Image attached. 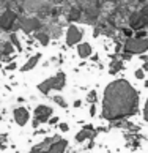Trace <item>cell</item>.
Instances as JSON below:
<instances>
[{"label": "cell", "instance_id": "4fadbf2b", "mask_svg": "<svg viewBox=\"0 0 148 153\" xmlns=\"http://www.w3.org/2000/svg\"><path fill=\"white\" fill-rule=\"evenodd\" d=\"M52 100H54L55 103H57V104L60 106V107H68V103H66V101H65V98H61L60 95H55V96H54Z\"/></svg>", "mask_w": 148, "mask_h": 153}, {"label": "cell", "instance_id": "7c38bea8", "mask_svg": "<svg viewBox=\"0 0 148 153\" xmlns=\"http://www.w3.org/2000/svg\"><path fill=\"white\" fill-rule=\"evenodd\" d=\"M39 57H41V54H36V55H33V57H32L30 60H28L27 63H25L24 66L21 68V70H22V71H30L32 68H33V66H35V65L38 63V60H39Z\"/></svg>", "mask_w": 148, "mask_h": 153}, {"label": "cell", "instance_id": "d6986e66", "mask_svg": "<svg viewBox=\"0 0 148 153\" xmlns=\"http://www.w3.org/2000/svg\"><path fill=\"white\" fill-rule=\"evenodd\" d=\"M3 52H5V54H10V52H13V46H11V43H7V44H5V49H3Z\"/></svg>", "mask_w": 148, "mask_h": 153}, {"label": "cell", "instance_id": "277c9868", "mask_svg": "<svg viewBox=\"0 0 148 153\" xmlns=\"http://www.w3.org/2000/svg\"><path fill=\"white\" fill-rule=\"evenodd\" d=\"M52 117V107L46 104H39L35 107V118H33V128L39 126L41 123H46Z\"/></svg>", "mask_w": 148, "mask_h": 153}, {"label": "cell", "instance_id": "52a82bcc", "mask_svg": "<svg viewBox=\"0 0 148 153\" xmlns=\"http://www.w3.org/2000/svg\"><path fill=\"white\" fill-rule=\"evenodd\" d=\"M13 117H14V122L18 123L19 126H24L28 122V118H30V114H28V111L25 107H16L13 111Z\"/></svg>", "mask_w": 148, "mask_h": 153}, {"label": "cell", "instance_id": "5bb4252c", "mask_svg": "<svg viewBox=\"0 0 148 153\" xmlns=\"http://www.w3.org/2000/svg\"><path fill=\"white\" fill-rule=\"evenodd\" d=\"M96 100H98V95H96L95 90H92V92L87 95V101H88V103H92V104H95V103H96Z\"/></svg>", "mask_w": 148, "mask_h": 153}, {"label": "cell", "instance_id": "6da1fadb", "mask_svg": "<svg viewBox=\"0 0 148 153\" xmlns=\"http://www.w3.org/2000/svg\"><path fill=\"white\" fill-rule=\"evenodd\" d=\"M139 111V93L128 81L117 79L106 87L102 98V112L104 120L120 122L132 117Z\"/></svg>", "mask_w": 148, "mask_h": 153}, {"label": "cell", "instance_id": "cb8c5ba5", "mask_svg": "<svg viewBox=\"0 0 148 153\" xmlns=\"http://www.w3.org/2000/svg\"><path fill=\"white\" fill-rule=\"evenodd\" d=\"M57 122H58V117H50V120H49V125H55Z\"/></svg>", "mask_w": 148, "mask_h": 153}, {"label": "cell", "instance_id": "ba28073f", "mask_svg": "<svg viewBox=\"0 0 148 153\" xmlns=\"http://www.w3.org/2000/svg\"><path fill=\"white\" fill-rule=\"evenodd\" d=\"M81 38H82V32L79 30L76 25H71L70 29H68V33H66V44L68 46H73V44L79 43Z\"/></svg>", "mask_w": 148, "mask_h": 153}, {"label": "cell", "instance_id": "ffe728a7", "mask_svg": "<svg viewBox=\"0 0 148 153\" xmlns=\"http://www.w3.org/2000/svg\"><path fill=\"white\" fill-rule=\"evenodd\" d=\"M58 128H60V131H63V133H66L68 129H70V126H68V123H60V125H58Z\"/></svg>", "mask_w": 148, "mask_h": 153}, {"label": "cell", "instance_id": "30bf717a", "mask_svg": "<svg viewBox=\"0 0 148 153\" xmlns=\"http://www.w3.org/2000/svg\"><path fill=\"white\" fill-rule=\"evenodd\" d=\"M77 52H79V57L87 59V57H90V55H92V46H90L88 43H82V44H79Z\"/></svg>", "mask_w": 148, "mask_h": 153}, {"label": "cell", "instance_id": "8fae6325", "mask_svg": "<svg viewBox=\"0 0 148 153\" xmlns=\"http://www.w3.org/2000/svg\"><path fill=\"white\" fill-rule=\"evenodd\" d=\"M22 27L25 29V32H32V30H36L39 27V22L36 19H25L24 24H22Z\"/></svg>", "mask_w": 148, "mask_h": 153}, {"label": "cell", "instance_id": "9c48e42d", "mask_svg": "<svg viewBox=\"0 0 148 153\" xmlns=\"http://www.w3.org/2000/svg\"><path fill=\"white\" fill-rule=\"evenodd\" d=\"M14 21H16V14L13 11H5L2 14V18H0V27L5 30H8V29H11V25L14 24Z\"/></svg>", "mask_w": 148, "mask_h": 153}, {"label": "cell", "instance_id": "ac0fdd59", "mask_svg": "<svg viewBox=\"0 0 148 153\" xmlns=\"http://www.w3.org/2000/svg\"><path fill=\"white\" fill-rule=\"evenodd\" d=\"M11 41H13V44H14V46L18 48V49H21V44H19V41H18V36H16L14 33L11 35Z\"/></svg>", "mask_w": 148, "mask_h": 153}, {"label": "cell", "instance_id": "5b68a950", "mask_svg": "<svg viewBox=\"0 0 148 153\" xmlns=\"http://www.w3.org/2000/svg\"><path fill=\"white\" fill-rule=\"evenodd\" d=\"M124 51L129 54L145 52V51H148V41L147 39H142V38H131L124 44Z\"/></svg>", "mask_w": 148, "mask_h": 153}, {"label": "cell", "instance_id": "9a60e30c", "mask_svg": "<svg viewBox=\"0 0 148 153\" xmlns=\"http://www.w3.org/2000/svg\"><path fill=\"white\" fill-rule=\"evenodd\" d=\"M121 66H123V63H121V62H117V63H112V65H110V73H112V74H113V73H118V71L121 70Z\"/></svg>", "mask_w": 148, "mask_h": 153}, {"label": "cell", "instance_id": "3957f363", "mask_svg": "<svg viewBox=\"0 0 148 153\" xmlns=\"http://www.w3.org/2000/svg\"><path fill=\"white\" fill-rule=\"evenodd\" d=\"M66 84V76L65 73H57L55 76L46 79L44 82H41L38 85V90L41 92L43 95H49V92H52V90H61L65 87Z\"/></svg>", "mask_w": 148, "mask_h": 153}, {"label": "cell", "instance_id": "4316f807", "mask_svg": "<svg viewBox=\"0 0 148 153\" xmlns=\"http://www.w3.org/2000/svg\"><path fill=\"white\" fill-rule=\"evenodd\" d=\"M140 2H144V0H140Z\"/></svg>", "mask_w": 148, "mask_h": 153}, {"label": "cell", "instance_id": "e0dca14e", "mask_svg": "<svg viewBox=\"0 0 148 153\" xmlns=\"http://www.w3.org/2000/svg\"><path fill=\"white\" fill-rule=\"evenodd\" d=\"M144 120L148 123V100H147V103L144 106Z\"/></svg>", "mask_w": 148, "mask_h": 153}, {"label": "cell", "instance_id": "8992f818", "mask_svg": "<svg viewBox=\"0 0 148 153\" xmlns=\"http://www.w3.org/2000/svg\"><path fill=\"white\" fill-rule=\"evenodd\" d=\"M96 133H98V131H96L92 125H87V126H84L81 131L76 134V140L81 144V142H84V140H87V139H95Z\"/></svg>", "mask_w": 148, "mask_h": 153}, {"label": "cell", "instance_id": "7a4b0ae2", "mask_svg": "<svg viewBox=\"0 0 148 153\" xmlns=\"http://www.w3.org/2000/svg\"><path fill=\"white\" fill-rule=\"evenodd\" d=\"M68 147V140L61 136H50L43 142L33 145L28 153H65Z\"/></svg>", "mask_w": 148, "mask_h": 153}, {"label": "cell", "instance_id": "2e32d148", "mask_svg": "<svg viewBox=\"0 0 148 153\" xmlns=\"http://www.w3.org/2000/svg\"><path fill=\"white\" fill-rule=\"evenodd\" d=\"M36 38H38L43 44H47V43H49V36L44 35V33H36Z\"/></svg>", "mask_w": 148, "mask_h": 153}, {"label": "cell", "instance_id": "484cf974", "mask_svg": "<svg viewBox=\"0 0 148 153\" xmlns=\"http://www.w3.org/2000/svg\"><path fill=\"white\" fill-rule=\"evenodd\" d=\"M16 68V63H10L8 66H7V70H14Z\"/></svg>", "mask_w": 148, "mask_h": 153}, {"label": "cell", "instance_id": "d4e9b609", "mask_svg": "<svg viewBox=\"0 0 148 153\" xmlns=\"http://www.w3.org/2000/svg\"><path fill=\"white\" fill-rule=\"evenodd\" d=\"M81 104H82V101H81V100L74 101V107H81Z\"/></svg>", "mask_w": 148, "mask_h": 153}, {"label": "cell", "instance_id": "44dd1931", "mask_svg": "<svg viewBox=\"0 0 148 153\" xmlns=\"http://www.w3.org/2000/svg\"><path fill=\"white\" fill-rule=\"evenodd\" d=\"M135 77H137V79H144V70H137V71H135Z\"/></svg>", "mask_w": 148, "mask_h": 153}, {"label": "cell", "instance_id": "7402d4cb", "mask_svg": "<svg viewBox=\"0 0 148 153\" xmlns=\"http://www.w3.org/2000/svg\"><path fill=\"white\" fill-rule=\"evenodd\" d=\"M90 115H92V117L96 115V106L95 104H92V107H90Z\"/></svg>", "mask_w": 148, "mask_h": 153}, {"label": "cell", "instance_id": "603a6c76", "mask_svg": "<svg viewBox=\"0 0 148 153\" xmlns=\"http://www.w3.org/2000/svg\"><path fill=\"white\" fill-rule=\"evenodd\" d=\"M5 149V136H0V150Z\"/></svg>", "mask_w": 148, "mask_h": 153}]
</instances>
